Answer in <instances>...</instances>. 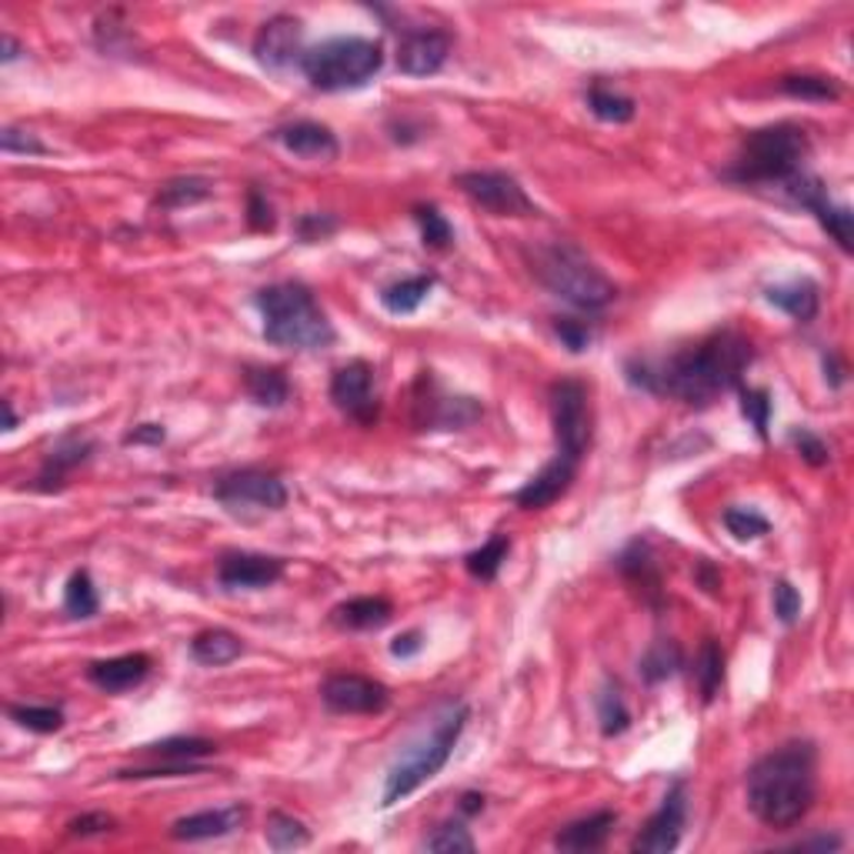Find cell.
<instances>
[{
  "label": "cell",
  "mask_w": 854,
  "mask_h": 854,
  "mask_svg": "<svg viewBox=\"0 0 854 854\" xmlns=\"http://www.w3.org/2000/svg\"><path fill=\"white\" fill-rule=\"evenodd\" d=\"M21 54H24V48H21V43H17L11 34L0 37V64H11V61H17Z\"/></svg>",
  "instance_id": "obj_56"
},
{
  "label": "cell",
  "mask_w": 854,
  "mask_h": 854,
  "mask_svg": "<svg viewBox=\"0 0 854 854\" xmlns=\"http://www.w3.org/2000/svg\"><path fill=\"white\" fill-rule=\"evenodd\" d=\"M844 844L841 834H818V838H807V841H798L794 847L798 851H838Z\"/></svg>",
  "instance_id": "obj_55"
},
{
  "label": "cell",
  "mask_w": 854,
  "mask_h": 854,
  "mask_svg": "<svg viewBox=\"0 0 854 854\" xmlns=\"http://www.w3.org/2000/svg\"><path fill=\"white\" fill-rule=\"evenodd\" d=\"M508 555H511V537H508V534H490L487 545H481L477 551H471V555L464 558V568H468V574L477 577V581H494V577L501 574Z\"/></svg>",
  "instance_id": "obj_31"
},
{
  "label": "cell",
  "mask_w": 854,
  "mask_h": 854,
  "mask_svg": "<svg viewBox=\"0 0 854 854\" xmlns=\"http://www.w3.org/2000/svg\"><path fill=\"white\" fill-rule=\"evenodd\" d=\"M331 400L334 408L354 418L357 424H374L378 421V394H374V368L368 361H347L334 371L331 378Z\"/></svg>",
  "instance_id": "obj_13"
},
{
  "label": "cell",
  "mask_w": 854,
  "mask_h": 854,
  "mask_svg": "<svg viewBox=\"0 0 854 854\" xmlns=\"http://www.w3.org/2000/svg\"><path fill=\"white\" fill-rule=\"evenodd\" d=\"M0 148L8 154H48V144H43L37 133L24 130V127H4L0 130Z\"/></svg>",
  "instance_id": "obj_48"
},
{
  "label": "cell",
  "mask_w": 854,
  "mask_h": 854,
  "mask_svg": "<svg viewBox=\"0 0 854 854\" xmlns=\"http://www.w3.org/2000/svg\"><path fill=\"white\" fill-rule=\"evenodd\" d=\"M244 387L251 400L260 404V408H284L291 400V381L284 378L281 368H247Z\"/></svg>",
  "instance_id": "obj_29"
},
{
  "label": "cell",
  "mask_w": 854,
  "mask_h": 854,
  "mask_svg": "<svg viewBox=\"0 0 854 854\" xmlns=\"http://www.w3.org/2000/svg\"><path fill=\"white\" fill-rule=\"evenodd\" d=\"M458 188L494 217H534L537 214V204L505 170H464L458 174Z\"/></svg>",
  "instance_id": "obj_11"
},
{
  "label": "cell",
  "mask_w": 854,
  "mask_h": 854,
  "mask_svg": "<svg viewBox=\"0 0 854 854\" xmlns=\"http://www.w3.org/2000/svg\"><path fill=\"white\" fill-rule=\"evenodd\" d=\"M772 598H775V614H778V621L791 627V624L801 617V595H798V588H794L791 581H775Z\"/></svg>",
  "instance_id": "obj_50"
},
{
  "label": "cell",
  "mask_w": 854,
  "mask_h": 854,
  "mask_svg": "<svg viewBox=\"0 0 854 854\" xmlns=\"http://www.w3.org/2000/svg\"><path fill=\"white\" fill-rule=\"evenodd\" d=\"M271 138L291 151L294 157H304V161H334L341 154V144L334 138V130L318 124V120H294V124H284L278 127Z\"/></svg>",
  "instance_id": "obj_20"
},
{
  "label": "cell",
  "mask_w": 854,
  "mask_h": 854,
  "mask_svg": "<svg viewBox=\"0 0 854 854\" xmlns=\"http://www.w3.org/2000/svg\"><path fill=\"white\" fill-rule=\"evenodd\" d=\"M284 577V561L281 558H267V555H247V551H231L224 555L217 564V581L224 588H244V591H260L271 588Z\"/></svg>",
  "instance_id": "obj_17"
},
{
  "label": "cell",
  "mask_w": 854,
  "mask_h": 854,
  "mask_svg": "<svg viewBox=\"0 0 854 854\" xmlns=\"http://www.w3.org/2000/svg\"><path fill=\"white\" fill-rule=\"evenodd\" d=\"M741 391V415L751 421L757 437H768V421H772V397L761 387H738Z\"/></svg>",
  "instance_id": "obj_45"
},
{
  "label": "cell",
  "mask_w": 854,
  "mask_h": 854,
  "mask_svg": "<svg viewBox=\"0 0 854 854\" xmlns=\"http://www.w3.org/2000/svg\"><path fill=\"white\" fill-rule=\"evenodd\" d=\"M247 224H251V231H257V234H271L278 228L275 207H271V201H267V194L260 188L247 191Z\"/></svg>",
  "instance_id": "obj_47"
},
{
  "label": "cell",
  "mask_w": 854,
  "mask_h": 854,
  "mask_svg": "<svg viewBox=\"0 0 854 854\" xmlns=\"http://www.w3.org/2000/svg\"><path fill=\"white\" fill-rule=\"evenodd\" d=\"M301 37H304V27L297 17L291 14H278L267 21L257 37H254V58L260 67L267 71H284L291 64H301L304 51H301Z\"/></svg>",
  "instance_id": "obj_16"
},
{
  "label": "cell",
  "mask_w": 854,
  "mask_h": 854,
  "mask_svg": "<svg viewBox=\"0 0 854 854\" xmlns=\"http://www.w3.org/2000/svg\"><path fill=\"white\" fill-rule=\"evenodd\" d=\"M588 107H591V114L598 120H608V124H627V120H635V114H638L632 98L611 91V87H604V84H591Z\"/></svg>",
  "instance_id": "obj_34"
},
{
  "label": "cell",
  "mask_w": 854,
  "mask_h": 854,
  "mask_svg": "<svg viewBox=\"0 0 854 854\" xmlns=\"http://www.w3.org/2000/svg\"><path fill=\"white\" fill-rule=\"evenodd\" d=\"M64 611L71 617H94L101 611V598H98V588H94V581L87 571H74L71 581H67V588H64Z\"/></svg>",
  "instance_id": "obj_36"
},
{
  "label": "cell",
  "mask_w": 854,
  "mask_h": 854,
  "mask_svg": "<svg viewBox=\"0 0 854 854\" xmlns=\"http://www.w3.org/2000/svg\"><path fill=\"white\" fill-rule=\"evenodd\" d=\"M391 614H394V604L387 598L365 595V598H350L337 604L331 611V624H337L341 632H378V627L391 621Z\"/></svg>",
  "instance_id": "obj_26"
},
{
  "label": "cell",
  "mask_w": 854,
  "mask_h": 854,
  "mask_svg": "<svg viewBox=\"0 0 854 854\" xmlns=\"http://www.w3.org/2000/svg\"><path fill=\"white\" fill-rule=\"evenodd\" d=\"M694 678H698V688H701V698L711 701L717 694V688H722L725 681V651L717 648L714 638H708L694 658Z\"/></svg>",
  "instance_id": "obj_35"
},
{
  "label": "cell",
  "mask_w": 854,
  "mask_h": 854,
  "mask_svg": "<svg viewBox=\"0 0 854 854\" xmlns=\"http://www.w3.org/2000/svg\"><path fill=\"white\" fill-rule=\"evenodd\" d=\"M461 812H464V815L484 812V798H481V794H464V798H461Z\"/></svg>",
  "instance_id": "obj_57"
},
{
  "label": "cell",
  "mask_w": 854,
  "mask_h": 854,
  "mask_svg": "<svg viewBox=\"0 0 854 854\" xmlns=\"http://www.w3.org/2000/svg\"><path fill=\"white\" fill-rule=\"evenodd\" d=\"M214 751H217V744L207 741V738H164V741L144 744V754H151V757H157V761H177V764L207 757V754H214Z\"/></svg>",
  "instance_id": "obj_37"
},
{
  "label": "cell",
  "mask_w": 854,
  "mask_h": 854,
  "mask_svg": "<svg viewBox=\"0 0 854 854\" xmlns=\"http://www.w3.org/2000/svg\"><path fill=\"white\" fill-rule=\"evenodd\" d=\"M598 704V722H601V735L604 738H617L632 728V711L624 704V694L614 681H604V688L595 698Z\"/></svg>",
  "instance_id": "obj_33"
},
{
  "label": "cell",
  "mask_w": 854,
  "mask_h": 854,
  "mask_svg": "<svg viewBox=\"0 0 854 854\" xmlns=\"http://www.w3.org/2000/svg\"><path fill=\"white\" fill-rule=\"evenodd\" d=\"M701 581H704V588H708L711 595H717V584H722V577H717V574L711 571V564H704V561H701Z\"/></svg>",
  "instance_id": "obj_58"
},
{
  "label": "cell",
  "mask_w": 854,
  "mask_h": 854,
  "mask_svg": "<svg viewBox=\"0 0 854 854\" xmlns=\"http://www.w3.org/2000/svg\"><path fill=\"white\" fill-rule=\"evenodd\" d=\"M321 701L334 714H381L391 704V691L365 674H331L321 685Z\"/></svg>",
  "instance_id": "obj_14"
},
{
  "label": "cell",
  "mask_w": 854,
  "mask_h": 854,
  "mask_svg": "<svg viewBox=\"0 0 854 854\" xmlns=\"http://www.w3.org/2000/svg\"><path fill=\"white\" fill-rule=\"evenodd\" d=\"M421 847L437 851V854H471L477 847V841L461 821H444L421 841Z\"/></svg>",
  "instance_id": "obj_41"
},
{
  "label": "cell",
  "mask_w": 854,
  "mask_h": 854,
  "mask_svg": "<svg viewBox=\"0 0 854 854\" xmlns=\"http://www.w3.org/2000/svg\"><path fill=\"white\" fill-rule=\"evenodd\" d=\"M17 428V415H14V404L4 400V431H14Z\"/></svg>",
  "instance_id": "obj_59"
},
{
  "label": "cell",
  "mask_w": 854,
  "mask_h": 854,
  "mask_svg": "<svg viewBox=\"0 0 854 854\" xmlns=\"http://www.w3.org/2000/svg\"><path fill=\"white\" fill-rule=\"evenodd\" d=\"M337 228H341V224H337V217H334V214L307 211V214H301V217H297V224H294V234H297V241H301V244H321V241H328V238H331Z\"/></svg>",
  "instance_id": "obj_46"
},
{
  "label": "cell",
  "mask_w": 854,
  "mask_h": 854,
  "mask_svg": "<svg viewBox=\"0 0 854 854\" xmlns=\"http://www.w3.org/2000/svg\"><path fill=\"white\" fill-rule=\"evenodd\" d=\"M447 54H451L447 30H411L397 48V67L408 77H431L444 67Z\"/></svg>",
  "instance_id": "obj_18"
},
{
  "label": "cell",
  "mask_w": 854,
  "mask_h": 854,
  "mask_svg": "<svg viewBox=\"0 0 854 854\" xmlns=\"http://www.w3.org/2000/svg\"><path fill=\"white\" fill-rule=\"evenodd\" d=\"M638 671H641V678H645L648 685H658V681L674 678V674L681 671V648L674 645V641H658L654 648H648V654L641 658Z\"/></svg>",
  "instance_id": "obj_38"
},
{
  "label": "cell",
  "mask_w": 854,
  "mask_h": 854,
  "mask_svg": "<svg viewBox=\"0 0 854 854\" xmlns=\"http://www.w3.org/2000/svg\"><path fill=\"white\" fill-rule=\"evenodd\" d=\"M555 334H558V337L564 341V347L574 350V354H584V350L591 347V341H595V334H591L588 324L571 321V318H558V321H555Z\"/></svg>",
  "instance_id": "obj_51"
},
{
  "label": "cell",
  "mask_w": 854,
  "mask_h": 854,
  "mask_svg": "<svg viewBox=\"0 0 854 854\" xmlns=\"http://www.w3.org/2000/svg\"><path fill=\"white\" fill-rule=\"evenodd\" d=\"M415 220H418V228H421L424 247H431V251H447V247L455 244V228L447 224V217H444L434 204L415 207Z\"/></svg>",
  "instance_id": "obj_43"
},
{
  "label": "cell",
  "mask_w": 854,
  "mask_h": 854,
  "mask_svg": "<svg viewBox=\"0 0 854 854\" xmlns=\"http://www.w3.org/2000/svg\"><path fill=\"white\" fill-rule=\"evenodd\" d=\"M531 275L541 281L555 297L577 310H604L617 288L601 267L571 241H545L527 251Z\"/></svg>",
  "instance_id": "obj_6"
},
{
  "label": "cell",
  "mask_w": 854,
  "mask_h": 854,
  "mask_svg": "<svg viewBox=\"0 0 854 854\" xmlns=\"http://www.w3.org/2000/svg\"><path fill=\"white\" fill-rule=\"evenodd\" d=\"M772 307L785 310L788 318H794L798 324H807L818 318V307H821V288L812 281V278H794V281H785V284H775L764 291Z\"/></svg>",
  "instance_id": "obj_24"
},
{
  "label": "cell",
  "mask_w": 854,
  "mask_h": 854,
  "mask_svg": "<svg viewBox=\"0 0 854 854\" xmlns=\"http://www.w3.org/2000/svg\"><path fill=\"white\" fill-rule=\"evenodd\" d=\"M722 521H725V527H728V534H735L738 541H757V537H764L772 531V521L764 518L757 508H728L725 514H722Z\"/></svg>",
  "instance_id": "obj_44"
},
{
  "label": "cell",
  "mask_w": 854,
  "mask_h": 854,
  "mask_svg": "<svg viewBox=\"0 0 854 854\" xmlns=\"http://www.w3.org/2000/svg\"><path fill=\"white\" fill-rule=\"evenodd\" d=\"M434 284H437V278L434 275H415V278H404V281H394V284H387L384 291H381V307L387 310V314H415L424 301H428V294L434 291Z\"/></svg>",
  "instance_id": "obj_28"
},
{
  "label": "cell",
  "mask_w": 854,
  "mask_h": 854,
  "mask_svg": "<svg viewBox=\"0 0 854 854\" xmlns=\"http://www.w3.org/2000/svg\"><path fill=\"white\" fill-rule=\"evenodd\" d=\"M812 154L807 130L798 124H772L744 133L738 157L722 170L725 181L741 188H785L794 174L804 170Z\"/></svg>",
  "instance_id": "obj_5"
},
{
  "label": "cell",
  "mask_w": 854,
  "mask_h": 854,
  "mask_svg": "<svg viewBox=\"0 0 854 854\" xmlns=\"http://www.w3.org/2000/svg\"><path fill=\"white\" fill-rule=\"evenodd\" d=\"M151 674V658L133 651V654H117V658H107V661H94L87 667V681L94 688L107 691V694H120V691H130L138 688L144 678Z\"/></svg>",
  "instance_id": "obj_21"
},
{
  "label": "cell",
  "mask_w": 854,
  "mask_h": 854,
  "mask_svg": "<svg viewBox=\"0 0 854 854\" xmlns=\"http://www.w3.org/2000/svg\"><path fill=\"white\" fill-rule=\"evenodd\" d=\"M247 818L244 804H231V807H214V812H197L188 818H177L170 825V838L177 841H211V838H224L234 834Z\"/></svg>",
  "instance_id": "obj_23"
},
{
  "label": "cell",
  "mask_w": 854,
  "mask_h": 854,
  "mask_svg": "<svg viewBox=\"0 0 854 854\" xmlns=\"http://www.w3.org/2000/svg\"><path fill=\"white\" fill-rule=\"evenodd\" d=\"M751 815L775 831H788L807 818L818 798V748L788 741L751 764L744 778Z\"/></svg>",
  "instance_id": "obj_2"
},
{
  "label": "cell",
  "mask_w": 854,
  "mask_h": 854,
  "mask_svg": "<svg viewBox=\"0 0 854 854\" xmlns=\"http://www.w3.org/2000/svg\"><path fill=\"white\" fill-rule=\"evenodd\" d=\"M107 831H114V818L104 812H91V815H80V818L67 821L71 838H94V834H107Z\"/></svg>",
  "instance_id": "obj_52"
},
{
  "label": "cell",
  "mask_w": 854,
  "mask_h": 854,
  "mask_svg": "<svg viewBox=\"0 0 854 854\" xmlns=\"http://www.w3.org/2000/svg\"><path fill=\"white\" fill-rule=\"evenodd\" d=\"M384 67V48L371 37H331L304 51L301 71L314 91L341 94L368 87Z\"/></svg>",
  "instance_id": "obj_7"
},
{
  "label": "cell",
  "mask_w": 854,
  "mask_h": 854,
  "mask_svg": "<svg viewBox=\"0 0 854 854\" xmlns=\"http://www.w3.org/2000/svg\"><path fill=\"white\" fill-rule=\"evenodd\" d=\"M617 825V812H611V807H604V812H595L588 818H577L571 821L568 828H561L555 834V847L558 851H574V854H584V851H598L604 847V841L611 838Z\"/></svg>",
  "instance_id": "obj_25"
},
{
  "label": "cell",
  "mask_w": 854,
  "mask_h": 854,
  "mask_svg": "<svg viewBox=\"0 0 854 854\" xmlns=\"http://www.w3.org/2000/svg\"><path fill=\"white\" fill-rule=\"evenodd\" d=\"M264 838L275 851H294V847H304L310 841V831L304 828V821H297L294 815H284V812H275L267 818V828H264Z\"/></svg>",
  "instance_id": "obj_42"
},
{
  "label": "cell",
  "mask_w": 854,
  "mask_h": 854,
  "mask_svg": "<svg viewBox=\"0 0 854 854\" xmlns=\"http://www.w3.org/2000/svg\"><path fill=\"white\" fill-rule=\"evenodd\" d=\"M685 821H688V788H685V781H674L667 788L661 807L648 818L641 834L632 841V851H638V854H667V851H674L681 844Z\"/></svg>",
  "instance_id": "obj_12"
},
{
  "label": "cell",
  "mask_w": 854,
  "mask_h": 854,
  "mask_svg": "<svg viewBox=\"0 0 854 854\" xmlns=\"http://www.w3.org/2000/svg\"><path fill=\"white\" fill-rule=\"evenodd\" d=\"M8 714H11V722L37 735H54L64 728V711L54 704H11Z\"/></svg>",
  "instance_id": "obj_39"
},
{
  "label": "cell",
  "mask_w": 854,
  "mask_h": 854,
  "mask_svg": "<svg viewBox=\"0 0 854 854\" xmlns=\"http://www.w3.org/2000/svg\"><path fill=\"white\" fill-rule=\"evenodd\" d=\"M781 191L788 194L791 204L812 211V214L818 217V224L831 234V241H834L844 254L854 251V214H851V207L834 204V201L828 197V188H825V181H821L818 174L801 170V174L791 177V181H788Z\"/></svg>",
  "instance_id": "obj_10"
},
{
  "label": "cell",
  "mask_w": 854,
  "mask_h": 854,
  "mask_svg": "<svg viewBox=\"0 0 854 854\" xmlns=\"http://www.w3.org/2000/svg\"><path fill=\"white\" fill-rule=\"evenodd\" d=\"M211 197V184L204 177H174L167 181L157 194V204L167 207V211H177V207H191V204H201Z\"/></svg>",
  "instance_id": "obj_40"
},
{
  "label": "cell",
  "mask_w": 854,
  "mask_h": 854,
  "mask_svg": "<svg viewBox=\"0 0 854 854\" xmlns=\"http://www.w3.org/2000/svg\"><path fill=\"white\" fill-rule=\"evenodd\" d=\"M754 347L751 341L735 331H714L698 344L674 350L661 361H627V381L648 394H664L685 400L688 408H708L722 394L741 387V378L751 365Z\"/></svg>",
  "instance_id": "obj_1"
},
{
  "label": "cell",
  "mask_w": 854,
  "mask_h": 854,
  "mask_svg": "<svg viewBox=\"0 0 854 854\" xmlns=\"http://www.w3.org/2000/svg\"><path fill=\"white\" fill-rule=\"evenodd\" d=\"M421 648H424L421 632H408V635H400V638L391 641V654H394V658H411V654H418Z\"/></svg>",
  "instance_id": "obj_54"
},
{
  "label": "cell",
  "mask_w": 854,
  "mask_h": 854,
  "mask_svg": "<svg viewBox=\"0 0 854 854\" xmlns=\"http://www.w3.org/2000/svg\"><path fill=\"white\" fill-rule=\"evenodd\" d=\"M617 568H621V574H624L627 581L641 584V591L651 595V601L661 595V577H658V568H654L651 551H648L645 541H635L632 548H627V551L617 558Z\"/></svg>",
  "instance_id": "obj_32"
},
{
  "label": "cell",
  "mask_w": 854,
  "mask_h": 854,
  "mask_svg": "<svg viewBox=\"0 0 854 854\" xmlns=\"http://www.w3.org/2000/svg\"><path fill=\"white\" fill-rule=\"evenodd\" d=\"M468 717L471 708L464 701H444L431 714V722H424V728L408 744H400L397 757L391 761V768L384 775V794H381L384 807H394L397 801L411 798L421 785L441 775V768L451 761L464 735Z\"/></svg>",
  "instance_id": "obj_3"
},
{
  "label": "cell",
  "mask_w": 854,
  "mask_h": 854,
  "mask_svg": "<svg viewBox=\"0 0 854 854\" xmlns=\"http://www.w3.org/2000/svg\"><path fill=\"white\" fill-rule=\"evenodd\" d=\"M244 654V641L224 627H207V632L194 635L191 641V658L204 667H224Z\"/></svg>",
  "instance_id": "obj_27"
},
{
  "label": "cell",
  "mask_w": 854,
  "mask_h": 854,
  "mask_svg": "<svg viewBox=\"0 0 854 854\" xmlns=\"http://www.w3.org/2000/svg\"><path fill=\"white\" fill-rule=\"evenodd\" d=\"M164 437H167L164 424H141L124 434V444H164Z\"/></svg>",
  "instance_id": "obj_53"
},
{
  "label": "cell",
  "mask_w": 854,
  "mask_h": 854,
  "mask_svg": "<svg viewBox=\"0 0 854 854\" xmlns=\"http://www.w3.org/2000/svg\"><path fill=\"white\" fill-rule=\"evenodd\" d=\"M254 304L264 321V341L281 350H324L337 337L318 297L297 281L260 288Z\"/></svg>",
  "instance_id": "obj_4"
},
{
  "label": "cell",
  "mask_w": 854,
  "mask_h": 854,
  "mask_svg": "<svg viewBox=\"0 0 854 854\" xmlns=\"http://www.w3.org/2000/svg\"><path fill=\"white\" fill-rule=\"evenodd\" d=\"M421 387L428 391L424 397L415 400V424L421 431H458L471 421L481 418V404L474 397H451L441 394L437 384L424 374Z\"/></svg>",
  "instance_id": "obj_15"
},
{
  "label": "cell",
  "mask_w": 854,
  "mask_h": 854,
  "mask_svg": "<svg viewBox=\"0 0 854 854\" xmlns=\"http://www.w3.org/2000/svg\"><path fill=\"white\" fill-rule=\"evenodd\" d=\"M551 421H555V447H558L555 455L581 464L591 447V404L584 381L564 378L551 384Z\"/></svg>",
  "instance_id": "obj_8"
},
{
  "label": "cell",
  "mask_w": 854,
  "mask_h": 854,
  "mask_svg": "<svg viewBox=\"0 0 854 854\" xmlns=\"http://www.w3.org/2000/svg\"><path fill=\"white\" fill-rule=\"evenodd\" d=\"M791 441H794V447L801 451V458L812 464V468H821V464H828V444L815 434V431H807V428H794L791 431Z\"/></svg>",
  "instance_id": "obj_49"
},
{
  "label": "cell",
  "mask_w": 854,
  "mask_h": 854,
  "mask_svg": "<svg viewBox=\"0 0 854 854\" xmlns=\"http://www.w3.org/2000/svg\"><path fill=\"white\" fill-rule=\"evenodd\" d=\"M214 498L228 511H281L288 505V487L275 471L241 468L217 477Z\"/></svg>",
  "instance_id": "obj_9"
},
{
  "label": "cell",
  "mask_w": 854,
  "mask_h": 854,
  "mask_svg": "<svg viewBox=\"0 0 854 854\" xmlns=\"http://www.w3.org/2000/svg\"><path fill=\"white\" fill-rule=\"evenodd\" d=\"M94 455V441L91 437H80V434H67L61 437L54 447H51V455L43 458V468L37 474V490H61L67 474L80 464H87Z\"/></svg>",
  "instance_id": "obj_22"
},
{
  "label": "cell",
  "mask_w": 854,
  "mask_h": 854,
  "mask_svg": "<svg viewBox=\"0 0 854 854\" xmlns=\"http://www.w3.org/2000/svg\"><path fill=\"white\" fill-rule=\"evenodd\" d=\"M778 91L794 98V101H838L841 98V84L834 77H821V74H788L778 80Z\"/></svg>",
  "instance_id": "obj_30"
},
{
  "label": "cell",
  "mask_w": 854,
  "mask_h": 854,
  "mask_svg": "<svg viewBox=\"0 0 854 854\" xmlns=\"http://www.w3.org/2000/svg\"><path fill=\"white\" fill-rule=\"evenodd\" d=\"M577 468H581V464H574V461L555 455V458H551L541 471H537L521 490H514V505L524 508V511H541V508L555 505L558 498H564L568 487L574 484Z\"/></svg>",
  "instance_id": "obj_19"
}]
</instances>
